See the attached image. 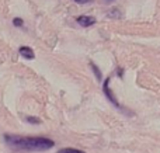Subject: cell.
<instances>
[{"label": "cell", "mask_w": 160, "mask_h": 153, "mask_svg": "<svg viewBox=\"0 0 160 153\" xmlns=\"http://www.w3.org/2000/svg\"><path fill=\"white\" fill-rule=\"evenodd\" d=\"M90 66H91V69H93V72H94V75H96V77L98 79V80H101V79H102V75H101V72H100V69L93 63V62H90Z\"/></svg>", "instance_id": "7"}, {"label": "cell", "mask_w": 160, "mask_h": 153, "mask_svg": "<svg viewBox=\"0 0 160 153\" xmlns=\"http://www.w3.org/2000/svg\"><path fill=\"white\" fill-rule=\"evenodd\" d=\"M105 2H114V0H105Z\"/></svg>", "instance_id": "11"}, {"label": "cell", "mask_w": 160, "mask_h": 153, "mask_svg": "<svg viewBox=\"0 0 160 153\" xmlns=\"http://www.w3.org/2000/svg\"><path fill=\"white\" fill-rule=\"evenodd\" d=\"M3 139L13 152H45L55 146L52 139L45 136H21L16 134H4Z\"/></svg>", "instance_id": "1"}, {"label": "cell", "mask_w": 160, "mask_h": 153, "mask_svg": "<svg viewBox=\"0 0 160 153\" xmlns=\"http://www.w3.org/2000/svg\"><path fill=\"white\" fill-rule=\"evenodd\" d=\"M18 52H20V55L24 59H27V61H32V59L35 58V53H34L32 48H30V47H20Z\"/></svg>", "instance_id": "4"}, {"label": "cell", "mask_w": 160, "mask_h": 153, "mask_svg": "<svg viewBox=\"0 0 160 153\" xmlns=\"http://www.w3.org/2000/svg\"><path fill=\"white\" fill-rule=\"evenodd\" d=\"M102 91H104V94L107 96V98L111 101V103L114 104V106H115V107H121V106H119V103H118V101H117L115 98H114L112 91H111V90H110V77H107V79H105L104 84H102Z\"/></svg>", "instance_id": "2"}, {"label": "cell", "mask_w": 160, "mask_h": 153, "mask_svg": "<svg viewBox=\"0 0 160 153\" xmlns=\"http://www.w3.org/2000/svg\"><path fill=\"white\" fill-rule=\"evenodd\" d=\"M58 153H84V152L76 148H62L58 151Z\"/></svg>", "instance_id": "5"}, {"label": "cell", "mask_w": 160, "mask_h": 153, "mask_svg": "<svg viewBox=\"0 0 160 153\" xmlns=\"http://www.w3.org/2000/svg\"><path fill=\"white\" fill-rule=\"evenodd\" d=\"M76 21H78V24L80 25V27H91L93 24H96V18L91 16H80L76 18Z\"/></svg>", "instance_id": "3"}, {"label": "cell", "mask_w": 160, "mask_h": 153, "mask_svg": "<svg viewBox=\"0 0 160 153\" xmlns=\"http://www.w3.org/2000/svg\"><path fill=\"white\" fill-rule=\"evenodd\" d=\"M78 4H88V3H93V0H73Z\"/></svg>", "instance_id": "10"}, {"label": "cell", "mask_w": 160, "mask_h": 153, "mask_svg": "<svg viewBox=\"0 0 160 153\" xmlns=\"http://www.w3.org/2000/svg\"><path fill=\"white\" fill-rule=\"evenodd\" d=\"M121 11L118 10V8H112V10L108 11V17H111V18H121Z\"/></svg>", "instance_id": "6"}, {"label": "cell", "mask_w": 160, "mask_h": 153, "mask_svg": "<svg viewBox=\"0 0 160 153\" xmlns=\"http://www.w3.org/2000/svg\"><path fill=\"white\" fill-rule=\"evenodd\" d=\"M25 121L30 124H35V125H39V124H41V120H39V118H35V117H25Z\"/></svg>", "instance_id": "8"}, {"label": "cell", "mask_w": 160, "mask_h": 153, "mask_svg": "<svg viewBox=\"0 0 160 153\" xmlns=\"http://www.w3.org/2000/svg\"><path fill=\"white\" fill-rule=\"evenodd\" d=\"M13 24H14V27H22L24 21H22V18H20V17H16V18L13 20Z\"/></svg>", "instance_id": "9"}]
</instances>
